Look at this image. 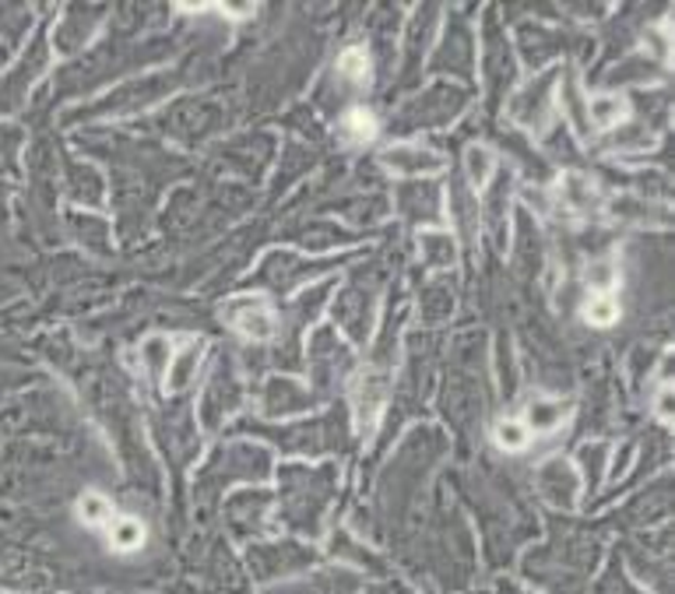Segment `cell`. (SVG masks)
I'll list each match as a JSON object with an SVG mask.
<instances>
[{"mask_svg":"<svg viewBox=\"0 0 675 594\" xmlns=\"http://www.w3.org/2000/svg\"><path fill=\"white\" fill-rule=\"evenodd\" d=\"M145 542V525L134 521V517H120L110 521V545L116 553H138V545Z\"/></svg>","mask_w":675,"mask_h":594,"instance_id":"cell-2","label":"cell"},{"mask_svg":"<svg viewBox=\"0 0 675 594\" xmlns=\"http://www.w3.org/2000/svg\"><path fill=\"white\" fill-rule=\"evenodd\" d=\"M584 320H588L591 328H612V324L620 320V303L612 300L609 292H598L595 300H588V306H584Z\"/></svg>","mask_w":675,"mask_h":594,"instance_id":"cell-5","label":"cell"},{"mask_svg":"<svg viewBox=\"0 0 675 594\" xmlns=\"http://www.w3.org/2000/svg\"><path fill=\"white\" fill-rule=\"evenodd\" d=\"M489 169H492V155L486 152V148H468V173H472L475 187L486 184Z\"/></svg>","mask_w":675,"mask_h":594,"instance_id":"cell-10","label":"cell"},{"mask_svg":"<svg viewBox=\"0 0 675 594\" xmlns=\"http://www.w3.org/2000/svg\"><path fill=\"white\" fill-rule=\"evenodd\" d=\"M497 443L503 451H524L528 447V426L517 419H503L497 426Z\"/></svg>","mask_w":675,"mask_h":594,"instance_id":"cell-8","label":"cell"},{"mask_svg":"<svg viewBox=\"0 0 675 594\" xmlns=\"http://www.w3.org/2000/svg\"><path fill=\"white\" fill-rule=\"evenodd\" d=\"M338 71H341V78H349V81H366V74H370V61H366V53H363V50H349V53H341Z\"/></svg>","mask_w":675,"mask_h":594,"instance_id":"cell-9","label":"cell"},{"mask_svg":"<svg viewBox=\"0 0 675 594\" xmlns=\"http://www.w3.org/2000/svg\"><path fill=\"white\" fill-rule=\"evenodd\" d=\"M387 162H391L395 169H404V173H433V169H440L437 155L415 152V148H395V152H387Z\"/></svg>","mask_w":675,"mask_h":594,"instance_id":"cell-3","label":"cell"},{"mask_svg":"<svg viewBox=\"0 0 675 594\" xmlns=\"http://www.w3.org/2000/svg\"><path fill=\"white\" fill-rule=\"evenodd\" d=\"M78 517L88 528H102V525L113 521V503L107 496H99V493H88L78 503Z\"/></svg>","mask_w":675,"mask_h":594,"instance_id":"cell-7","label":"cell"},{"mask_svg":"<svg viewBox=\"0 0 675 594\" xmlns=\"http://www.w3.org/2000/svg\"><path fill=\"white\" fill-rule=\"evenodd\" d=\"M532 429H552V426H560V419H563V408L560 405H535L532 412Z\"/></svg>","mask_w":675,"mask_h":594,"instance_id":"cell-12","label":"cell"},{"mask_svg":"<svg viewBox=\"0 0 675 594\" xmlns=\"http://www.w3.org/2000/svg\"><path fill=\"white\" fill-rule=\"evenodd\" d=\"M345 127H349V134H352L355 141H370L373 134H377V124H373V116L363 113V110L349 113V121H345Z\"/></svg>","mask_w":675,"mask_h":594,"instance_id":"cell-11","label":"cell"},{"mask_svg":"<svg viewBox=\"0 0 675 594\" xmlns=\"http://www.w3.org/2000/svg\"><path fill=\"white\" fill-rule=\"evenodd\" d=\"M588 110H591L595 127L609 130V127H616V124L623 121V116H626V102H623L620 96H598Z\"/></svg>","mask_w":675,"mask_h":594,"instance_id":"cell-6","label":"cell"},{"mask_svg":"<svg viewBox=\"0 0 675 594\" xmlns=\"http://www.w3.org/2000/svg\"><path fill=\"white\" fill-rule=\"evenodd\" d=\"M387 401V380L377 377V374H366L359 380V391H355V412H359V426L363 429H373L377 422V415Z\"/></svg>","mask_w":675,"mask_h":594,"instance_id":"cell-1","label":"cell"},{"mask_svg":"<svg viewBox=\"0 0 675 594\" xmlns=\"http://www.w3.org/2000/svg\"><path fill=\"white\" fill-rule=\"evenodd\" d=\"M236 328L250 334V338H267L272 334V309H267L261 300H250L247 303V314L243 317H233Z\"/></svg>","mask_w":675,"mask_h":594,"instance_id":"cell-4","label":"cell"}]
</instances>
